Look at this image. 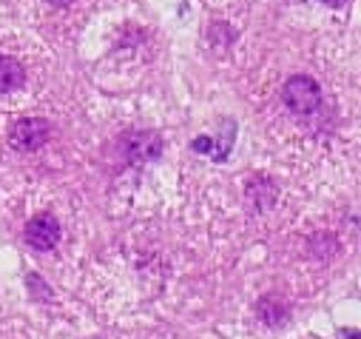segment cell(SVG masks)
<instances>
[{
	"label": "cell",
	"instance_id": "1",
	"mask_svg": "<svg viewBox=\"0 0 361 339\" xmlns=\"http://www.w3.org/2000/svg\"><path fill=\"white\" fill-rule=\"evenodd\" d=\"M282 100L285 106L299 114V117H307L313 114L319 106H322V89H319V83L307 74H293L288 83H285V89H282Z\"/></svg>",
	"mask_w": 361,
	"mask_h": 339
},
{
	"label": "cell",
	"instance_id": "2",
	"mask_svg": "<svg viewBox=\"0 0 361 339\" xmlns=\"http://www.w3.org/2000/svg\"><path fill=\"white\" fill-rule=\"evenodd\" d=\"M51 137V126L43 117H23L12 129V145L20 151H37Z\"/></svg>",
	"mask_w": 361,
	"mask_h": 339
},
{
	"label": "cell",
	"instance_id": "3",
	"mask_svg": "<svg viewBox=\"0 0 361 339\" xmlns=\"http://www.w3.org/2000/svg\"><path fill=\"white\" fill-rule=\"evenodd\" d=\"M123 148H126L128 162H134V165L151 162L162 154V137L154 131H134V134H126Z\"/></svg>",
	"mask_w": 361,
	"mask_h": 339
},
{
	"label": "cell",
	"instance_id": "4",
	"mask_svg": "<svg viewBox=\"0 0 361 339\" xmlns=\"http://www.w3.org/2000/svg\"><path fill=\"white\" fill-rule=\"evenodd\" d=\"M26 242L35 251H51L60 242V222L51 214H37L26 225Z\"/></svg>",
	"mask_w": 361,
	"mask_h": 339
},
{
	"label": "cell",
	"instance_id": "5",
	"mask_svg": "<svg viewBox=\"0 0 361 339\" xmlns=\"http://www.w3.org/2000/svg\"><path fill=\"white\" fill-rule=\"evenodd\" d=\"M26 83V69L9 57V54H0V95H9V92H18Z\"/></svg>",
	"mask_w": 361,
	"mask_h": 339
},
{
	"label": "cell",
	"instance_id": "6",
	"mask_svg": "<svg viewBox=\"0 0 361 339\" xmlns=\"http://www.w3.org/2000/svg\"><path fill=\"white\" fill-rule=\"evenodd\" d=\"M256 311H259V316H262L267 325H282V322L288 319V305H285L279 297H274V294L262 297L259 305H256Z\"/></svg>",
	"mask_w": 361,
	"mask_h": 339
},
{
	"label": "cell",
	"instance_id": "7",
	"mask_svg": "<svg viewBox=\"0 0 361 339\" xmlns=\"http://www.w3.org/2000/svg\"><path fill=\"white\" fill-rule=\"evenodd\" d=\"M324 6H330V9H341V6H347L350 0H322Z\"/></svg>",
	"mask_w": 361,
	"mask_h": 339
},
{
	"label": "cell",
	"instance_id": "8",
	"mask_svg": "<svg viewBox=\"0 0 361 339\" xmlns=\"http://www.w3.org/2000/svg\"><path fill=\"white\" fill-rule=\"evenodd\" d=\"M49 4H51V6H71L74 0H49Z\"/></svg>",
	"mask_w": 361,
	"mask_h": 339
}]
</instances>
